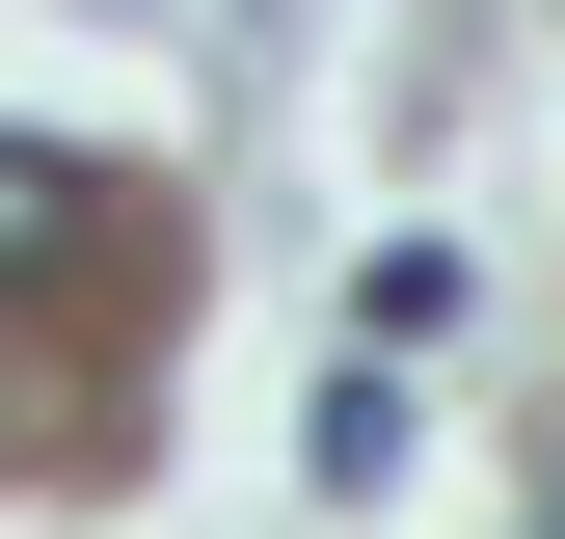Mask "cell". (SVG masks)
I'll use <instances>...</instances> for the list:
<instances>
[{
  "instance_id": "6da1fadb",
  "label": "cell",
  "mask_w": 565,
  "mask_h": 539,
  "mask_svg": "<svg viewBox=\"0 0 565 539\" xmlns=\"http://www.w3.org/2000/svg\"><path fill=\"white\" fill-rule=\"evenodd\" d=\"M82 216H108V189L54 162V135H0V297H28V270H82Z\"/></svg>"
},
{
  "instance_id": "7a4b0ae2",
  "label": "cell",
  "mask_w": 565,
  "mask_h": 539,
  "mask_svg": "<svg viewBox=\"0 0 565 539\" xmlns=\"http://www.w3.org/2000/svg\"><path fill=\"white\" fill-rule=\"evenodd\" d=\"M539 539H565V486H539Z\"/></svg>"
}]
</instances>
